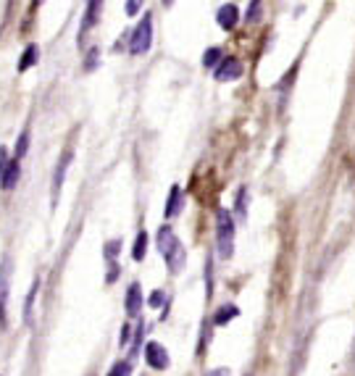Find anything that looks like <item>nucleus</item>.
I'll return each mask as SVG.
<instances>
[{
	"instance_id": "nucleus-28",
	"label": "nucleus",
	"mask_w": 355,
	"mask_h": 376,
	"mask_svg": "<svg viewBox=\"0 0 355 376\" xmlns=\"http://www.w3.org/2000/svg\"><path fill=\"white\" fill-rule=\"evenodd\" d=\"M171 3H174V0H163V6H171Z\"/></svg>"
},
{
	"instance_id": "nucleus-26",
	"label": "nucleus",
	"mask_w": 355,
	"mask_h": 376,
	"mask_svg": "<svg viewBox=\"0 0 355 376\" xmlns=\"http://www.w3.org/2000/svg\"><path fill=\"white\" fill-rule=\"evenodd\" d=\"M147 303H150L153 308H158V305H163V292H161V289H156V292L150 295V300H147Z\"/></svg>"
},
{
	"instance_id": "nucleus-12",
	"label": "nucleus",
	"mask_w": 355,
	"mask_h": 376,
	"mask_svg": "<svg viewBox=\"0 0 355 376\" xmlns=\"http://www.w3.org/2000/svg\"><path fill=\"white\" fill-rule=\"evenodd\" d=\"M176 242H179V237L174 234V229H169V226H161V229H158V250H161L163 256L171 253Z\"/></svg>"
},
{
	"instance_id": "nucleus-19",
	"label": "nucleus",
	"mask_w": 355,
	"mask_h": 376,
	"mask_svg": "<svg viewBox=\"0 0 355 376\" xmlns=\"http://www.w3.org/2000/svg\"><path fill=\"white\" fill-rule=\"evenodd\" d=\"M118 250H121V240H111V242L105 245V260H108V263H116Z\"/></svg>"
},
{
	"instance_id": "nucleus-18",
	"label": "nucleus",
	"mask_w": 355,
	"mask_h": 376,
	"mask_svg": "<svg viewBox=\"0 0 355 376\" xmlns=\"http://www.w3.org/2000/svg\"><path fill=\"white\" fill-rule=\"evenodd\" d=\"M145 247H147V234L140 232V234H137V242H134V250H131L134 260H143L145 258Z\"/></svg>"
},
{
	"instance_id": "nucleus-21",
	"label": "nucleus",
	"mask_w": 355,
	"mask_h": 376,
	"mask_svg": "<svg viewBox=\"0 0 355 376\" xmlns=\"http://www.w3.org/2000/svg\"><path fill=\"white\" fill-rule=\"evenodd\" d=\"M219 61H221V51H219V48H210V51H206V55H203V64L208 66V69L219 66Z\"/></svg>"
},
{
	"instance_id": "nucleus-27",
	"label": "nucleus",
	"mask_w": 355,
	"mask_h": 376,
	"mask_svg": "<svg viewBox=\"0 0 355 376\" xmlns=\"http://www.w3.org/2000/svg\"><path fill=\"white\" fill-rule=\"evenodd\" d=\"M226 374H229L226 368H216V371H208V374H206V376H226Z\"/></svg>"
},
{
	"instance_id": "nucleus-16",
	"label": "nucleus",
	"mask_w": 355,
	"mask_h": 376,
	"mask_svg": "<svg viewBox=\"0 0 355 376\" xmlns=\"http://www.w3.org/2000/svg\"><path fill=\"white\" fill-rule=\"evenodd\" d=\"M69 161H71V153H64V156H61V161H58V169H55V182H53V193H55V195H58L61 184H64V174H66V169H69Z\"/></svg>"
},
{
	"instance_id": "nucleus-8",
	"label": "nucleus",
	"mask_w": 355,
	"mask_h": 376,
	"mask_svg": "<svg viewBox=\"0 0 355 376\" xmlns=\"http://www.w3.org/2000/svg\"><path fill=\"white\" fill-rule=\"evenodd\" d=\"M124 308H127V316H129V319H137V316H140V311H143V287L137 285V282L127 289Z\"/></svg>"
},
{
	"instance_id": "nucleus-22",
	"label": "nucleus",
	"mask_w": 355,
	"mask_h": 376,
	"mask_svg": "<svg viewBox=\"0 0 355 376\" xmlns=\"http://www.w3.org/2000/svg\"><path fill=\"white\" fill-rule=\"evenodd\" d=\"M145 0H127V6H124V11H127V16H137L140 13V8H143Z\"/></svg>"
},
{
	"instance_id": "nucleus-2",
	"label": "nucleus",
	"mask_w": 355,
	"mask_h": 376,
	"mask_svg": "<svg viewBox=\"0 0 355 376\" xmlns=\"http://www.w3.org/2000/svg\"><path fill=\"white\" fill-rule=\"evenodd\" d=\"M153 45V13H145L143 21L137 24V29L129 37V53L131 55H145Z\"/></svg>"
},
{
	"instance_id": "nucleus-6",
	"label": "nucleus",
	"mask_w": 355,
	"mask_h": 376,
	"mask_svg": "<svg viewBox=\"0 0 355 376\" xmlns=\"http://www.w3.org/2000/svg\"><path fill=\"white\" fill-rule=\"evenodd\" d=\"M216 21H219V26H221L224 32H232L239 24V8H237L235 3H224L221 8L216 11Z\"/></svg>"
},
{
	"instance_id": "nucleus-9",
	"label": "nucleus",
	"mask_w": 355,
	"mask_h": 376,
	"mask_svg": "<svg viewBox=\"0 0 355 376\" xmlns=\"http://www.w3.org/2000/svg\"><path fill=\"white\" fill-rule=\"evenodd\" d=\"M182 208H184V195H182V187H171V193L169 197H166V219H174V216H179L182 213Z\"/></svg>"
},
{
	"instance_id": "nucleus-11",
	"label": "nucleus",
	"mask_w": 355,
	"mask_h": 376,
	"mask_svg": "<svg viewBox=\"0 0 355 376\" xmlns=\"http://www.w3.org/2000/svg\"><path fill=\"white\" fill-rule=\"evenodd\" d=\"M100 11H103V0H87V11H84V24H82V35L92 29V26L98 24V19H100Z\"/></svg>"
},
{
	"instance_id": "nucleus-24",
	"label": "nucleus",
	"mask_w": 355,
	"mask_h": 376,
	"mask_svg": "<svg viewBox=\"0 0 355 376\" xmlns=\"http://www.w3.org/2000/svg\"><path fill=\"white\" fill-rule=\"evenodd\" d=\"M26 145H29V134H21V137H19V143H16V161H19V158L24 156L26 153Z\"/></svg>"
},
{
	"instance_id": "nucleus-23",
	"label": "nucleus",
	"mask_w": 355,
	"mask_h": 376,
	"mask_svg": "<svg viewBox=\"0 0 355 376\" xmlns=\"http://www.w3.org/2000/svg\"><path fill=\"white\" fill-rule=\"evenodd\" d=\"M258 16H261V0H253V3H250V11H248V21L255 24Z\"/></svg>"
},
{
	"instance_id": "nucleus-20",
	"label": "nucleus",
	"mask_w": 355,
	"mask_h": 376,
	"mask_svg": "<svg viewBox=\"0 0 355 376\" xmlns=\"http://www.w3.org/2000/svg\"><path fill=\"white\" fill-rule=\"evenodd\" d=\"M108 376H131V361H118V364L108 371Z\"/></svg>"
},
{
	"instance_id": "nucleus-17",
	"label": "nucleus",
	"mask_w": 355,
	"mask_h": 376,
	"mask_svg": "<svg viewBox=\"0 0 355 376\" xmlns=\"http://www.w3.org/2000/svg\"><path fill=\"white\" fill-rule=\"evenodd\" d=\"M235 211H237V219H245V216H248V187H239Z\"/></svg>"
},
{
	"instance_id": "nucleus-14",
	"label": "nucleus",
	"mask_w": 355,
	"mask_h": 376,
	"mask_svg": "<svg viewBox=\"0 0 355 376\" xmlns=\"http://www.w3.org/2000/svg\"><path fill=\"white\" fill-rule=\"evenodd\" d=\"M37 289H39V282L35 279V285H32V289H29V295H26V305H24V324L32 326V308H35V300H37Z\"/></svg>"
},
{
	"instance_id": "nucleus-3",
	"label": "nucleus",
	"mask_w": 355,
	"mask_h": 376,
	"mask_svg": "<svg viewBox=\"0 0 355 376\" xmlns=\"http://www.w3.org/2000/svg\"><path fill=\"white\" fill-rule=\"evenodd\" d=\"M19 177H21L19 161H16V158L8 161L6 150H0V187H3V190H13L16 182H19Z\"/></svg>"
},
{
	"instance_id": "nucleus-15",
	"label": "nucleus",
	"mask_w": 355,
	"mask_h": 376,
	"mask_svg": "<svg viewBox=\"0 0 355 376\" xmlns=\"http://www.w3.org/2000/svg\"><path fill=\"white\" fill-rule=\"evenodd\" d=\"M37 45H29V48H26L24 51V55H21V58H19V71H29V69H32V66L37 64Z\"/></svg>"
},
{
	"instance_id": "nucleus-1",
	"label": "nucleus",
	"mask_w": 355,
	"mask_h": 376,
	"mask_svg": "<svg viewBox=\"0 0 355 376\" xmlns=\"http://www.w3.org/2000/svg\"><path fill=\"white\" fill-rule=\"evenodd\" d=\"M216 247L224 260H229L235 253V216L226 208H219L216 213Z\"/></svg>"
},
{
	"instance_id": "nucleus-13",
	"label": "nucleus",
	"mask_w": 355,
	"mask_h": 376,
	"mask_svg": "<svg viewBox=\"0 0 355 376\" xmlns=\"http://www.w3.org/2000/svg\"><path fill=\"white\" fill-rule=\"evenodd\" d=\"M237 316H239V308H237V305H232V303H226V305H221V308L216 311V316H213V324L224 326V324H229L232 319H237Z\"/></svg>"
},
{
	"instance_id": "nucleus-4",
	"label": "nucleus",
	"mask_w": 355,
	"mask_h": 376,
	"mask_svg": "<svg viewBox=\"0 0 355 376\" xmlns=\"http://www.w3.org/2000/svg\"><path fill=\"white\" fill-rule=\"evenodd\" d=\"M145 364L156 371H166L169 368V352L161 342H147L145 345Z\"/></svg>"
},
{
	"instance_id": "nucleus-5",
	"label": "nucleus",
	"mask_w": 355,
	"mask_h": 376,
	"mask_svg": "<svg viewBox=\"0 0 355 376\" xmlns=\"http://www.w3.org/2000/svg\"><path fill=\"white\" fill-rule=\"evenodd\" d=\"M213 77L219 79V82H235V79L242 77V64H239L237 58H224V61H219V66H216Z\"/></svg>"
},
{
	"instance_id": "nucleus-7",
	"label": "nucleus",
	"mask_w": 355,
	"mask_h": 376,
	"mask_svg": "<svg viewBox=\"0 0 355 376\" xmlns=\"http://www.w3.org/2000/svg\"><path fill=\"white\" fill-rule=\"evenodd\" d=\"M8 292H11V263L0 271V324L6 326V313H8Z\"/></svg>"
},
{
	"instance_id": "nucleus-10",
	"label": "nucleus",
	"mask_w": 355,
	"mask_h": 376,
	"mask_svg": "<svg viewBox=\"0 0 355 376\" xmlns=\"http://www.w3.org/2000/svg\"><path fill=\"white\" fill-rule=\"evenodd\" d=\"M163 258H166V266H169L171 274H179L184 269V260H187L184 245H182V242H176V245H174V250H171V253H166Z\"/></svg>"
},
{
	"instance_id": "nucleus-25",
	"label": "nucleus",
	"mask_w": 355,
	"mask_h": 376,
	"mask_svg": "<svg viewBox=\"0 0 355 376\" xmlns=\"http://www.w3.org/2000/svg\"><path fill=\"white\" fill-rule=\"evenodd\" d=\"M98 55H100V53L95 51V48H92L90 51V55H87V58H84V69H87V71H92V69H95V66H98Z\"/></svg>"
}]
</instances>
